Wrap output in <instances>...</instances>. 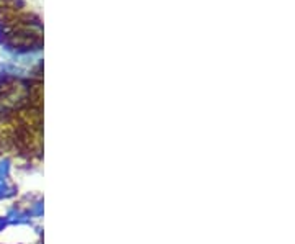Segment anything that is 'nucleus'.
Wrapping results in <instances>:
<instances>
[{"mask_svg": "<svg viewBox=\"0 0 295 244\" xmlns=\"http://www.w3.org/2000/svg\"><path fill=\"white\" fill-rule=\"evenodd\" d=\"M7 225H8L7 218H5V216H0V233H2V231L7 228Z\"/></svg>", "mask_w": 295, "mask_h": 244, "instance_id": "5", "label": "nucleus"}, {"mask_svg": "<svg viewBox=\"0 0 295 244\" xmlns=\"http://www.w3.org/2000/svg\"><path fill=\"white\" fill-rule=\"evenodd\" d=\"M10 169H12V162L8 159H0V179H7L10 175Z\"/></svg>", "mask_w": 295, "mask_h": 244, "instance_id": "3", "label": "nucleus"}, {"mask_svg": "<svg viewBox=\"0 0 295 244\" xmlns=\"http://www.w3.org/2000/svg\"><path fill=\"white\" fill-rule=\"evenodd\" d=\"M16 193L15 187H12L10 184L7 182V179H0V200L2 198H10Z\"/></svg>", "mask_w": 295, "mask_h": 244, "instance_id": "2", "label": "nucleus"}, {"mask_svg": "<svg viewBox=\"0 0 295 244\" xmlns=\"http://www.w3.org/2000/svg\"><path fill=\"white\" fill-rule=\"evenodd\" d=\"M28 215L30 216H41V215H43V201H36V204H33Z\"/></svg>", "mask_w": 295, "mask_h": 244, "instance_id": "4", "label": "nucleus"}, {"mask_svg": "<svg viewBox=\"0 0 295 244\" xmlns=\"http://www.w3.org/2000/svg\"><path fill=\"white\" fill-rule=\"evenodd\" d=\"M7 221L10 225H28L30 223V215L22 212L18 208H12L10 212L7 213Z\"/></svg>", "mask_w": 295, "mask_h": 244, "instance_id": "1", "label": "nucleus"}]
</instances>
